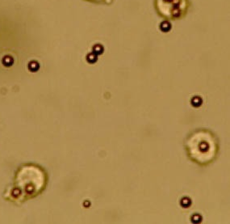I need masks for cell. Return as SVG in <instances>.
Returning <instances> with one entry per match:
<instances>
[{
    "mask_svg": "<svg viewBox=\"0 0 230 224\" xmlns=\"http://www.w3.org/2000/svg\"><path fill=\"white\" fill-rule=\"evenodd\" d=\"M49 177L46 171L36 163H25L17 169L13 185L6 189L5 199L22 203L35 198L45 191Z\"/></svg>",
    "mask_w": 230,
    "mask_h": 224,
    "instance_id": "cell-1",
    "label": "cell"
},
{
    "mask_svg": "<svg viewBox=\"0 0 230 224\" xmlns=\"http://www.w3.org/2000/svg\"><path fill=\"white\" fill-rule=\"evenodd\" d=\"M172 25L169 21H163L160 24V30L163 32H168L171 29Z\"/></svg>",
    "mask_w": 230,
    "mask_h": 224,
    "instance_id": "cell-4",
    "label": "cell"
},
{
    "mask_svg": "<svg viewBox=\"0 0 230 224\" xmlns=\"http://www.w3.org/2000/svg\"><path fill=\"white\" fill-rule=\"evenodd\" d=\"M186 151L189 159L200 166H206L216 159L219 152L218 139L212 131L198 129L186 138Z\"/></svg>",
    "mask_w": 230,
    "mask_h": 224,
    "instance_id": "cell-2",
    "label": "cell"
},
{
    "mask_svg": "<svg viewBox=\"0 0 230 224\" xmlns=\"http://www.w3.org/2000/svg\"><path fill=\"white\" fill-rule=\"evenodd\" d=\"M98 60V56L97 55H95V54H93V53H90L89 54L86 56V61L90 64H93L96 62Z\"/></svg>",
    "mask_w": 230,
    "mask_h": 224,
    "instance_id": "cell-7",
    "label": "cell"
},
{
    "mask_svg": "<svg viewBox=\"0 0 230 224\" xmlns=\"http://www.w3.org/2000/svg\"><path fill=\"white\" fill-rule=\"evenodd\" d=\"M104 49L103 47V45H100V44H97V45H94V47L92 49V53L98 56V55L102 54L104 53Z\"/></svg>",
    "mask_w": 230,
    "mask_h": 224,
    "instance_id": "cell-6",
    "label": "cell"
},
{
    "mask_svg": "<svg viewBox=\"0 0 230 224\" xmlns=\"http://www.w3.org/2000/svg\"><path fill=\"white\" fill-rule=\"evenodd\" d=\"M86 2H91V3H95V4H104V5H109L111 4L114 0H84Z\"/></svg>",
    "mask_w": 230,
    "mask_h": 224,
    "instance_id": "cell-5",
    "label": "cell"
},
{
    "mask_svg": "<svg viewBox=\"0 0 230 224\" xmlns=\"http://www.w3.org/2000/svg\"><path fill=\"white\" fill-rule=\"evenodd\" d=\"M192 104L195 107H199L202 104V99L199 96H195L192 100Z\"/></svg>",
    "mask_w": 230,
    "mask_h": 224,
    "instance_id": "cell-8",
    "label": "cell"
},
{
    "mask_svg": "<svg viewBox=\"0 0 230 224\" xmlns=\"http://www.w3.org/2000/svg\"><path fill=\"white\" fill-rule=\"evenodd\" d=\"M156 11L166 21H178L185 17L191 7L190 0H155Z\"/></svg>",
    "mask_w": 230,
    "mask_h": 224,
    "instance_id": "cell-3",
    "label": "cell"
}]
</instances>
